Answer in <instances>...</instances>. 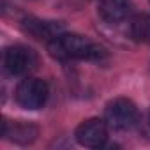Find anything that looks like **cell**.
<instances>
[{
    "label": "cell",
    "instance_id": "obj_2",
    "mask_svg": "<svg viewBox=\"0 0 150 150\" xmlns=\"http://www.w3.org/2000/svg\"><path fill=\"white\" fill-rule=\"evenodd\" d=\"M104 118L110 129L115 131H125L131 125H134L136 118H138V110L132 104V101L129 99H115L106 106L104 111Z\"/></svg>",
    "mask_w": 150,
    "mask_h": 150
},
{
    "label": "cell",
    "instance_id": "obj_5",
    "mask_svg": "<svg viewBox=\"0 0 150 150\" xmlns=\"http://www.w3.org/2000/svg\"><path fill=\"white\" fill-rule=\"evenodd\" d=\"M37 65V55L25 46H13L6 51V69L13 76H25Z\"/></svg>",
    "mask_w": 150,
    "mask_h": 150
},
{
    "label": "cell",
    "instance_id": "obj_4",
    "mask_svg": "<svg viewBox=\"0 0 150 150\" xmlns=\"http://www.w3.org/2000/svg\"><path fill=\"white\" fill-rule=\"evenodd\" d=\"M76 139L80 145L88 148H99L108 139V124L101 118H88L76 129Z\"/></svg>",
    "mask_w": 150,
    "mask_h": 150
},
{
    "label": "cell",
    "instance_id": "obj_3",
    "mask_svg": "<svg viewBox=\"0 0 150 150\" xmlns=\"http://www.w3.org/2000/svg\"><path fill=\"white\" fill-rule=\"evenodd\" d=\"M48 99V85L39 78H25L16 88V101L25 110H39Z\"/></svg>",
    "mask_w": 150,
    "mask_h": 150
},
{
    "label": "cell",
    "instance_id": "obj_9",
    "mask_svg": "<svg viewBox=\"0 0 150 150\" xmlns=\"http://www.w3.org/2000/svg\"><path fill=\"white\" fill-rule=\"evenodd\" d=\"M11 134V139L13 141H18V143H30L35 136H37V129L30 124H16L13 127L11 132H6V136Z\"/></svg>",
    "mask_w": 150,
    "mask_h": 150
},
{
    "label": "cell",
    "instance_id": "obj_1",
    "mask_svg": "<svg viewBox=\"0 0 150 150\" xmlns=\"http://www.w3.org/2000/svg\"><path fill=\"white\" fill-rule=\"evenodd\" d=\"M48 51L60 60H99L104 50L76 34H58L48 41Z\"/></svg>",
    "mask_w": 150,
    "mask_h": 150
},
{
    "label": "cell",
    "instance_id": "obj_6",
    "mask_svg": "<svg viewBox=\"0 0 150 150\" xmlns=\"http://www.w3.org/2000/svg\"><path fill=\"white\" fill-rule=\"evenodd\" d=\"M131 13L129 0H101L99 16L108 23H120Z\"/></svg>",
    "mask_w": 150,
    "mask_h": 150
},
{
    "label": "cell",
    "instance_id": "obj_8",
    "mask_svg": "<svg viewBox=\"0 0 150 150\" xmlns=\"http://www.w3.org/2000/svg\"><path fill=\"white\" fill-rule=\"evenodd\" d=\"M131 35L139 42H150V14H138L131 21Z\"/></svg>",
    "mask_w": 150,
    "mask_h": 150
},
{
    "label": "cell",
    "instance_id": "obj_7",
    "mask_svg": "<svg viewBox=\"0 0 150 150\" xmlns=\"http://www.w3.org/2000/svg\"><path fill=\"white\" fill-rule=\"evenodd\" d=\"M25 30L28 34H32L37 39H46L51 41L55 35L60 34V27L53 21H42V20H35V18H27L25 20Z\"/></svg>",
    "mask_w": 150,
    "mask_h": 150
}]
</instances>
